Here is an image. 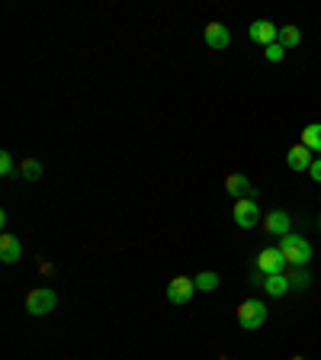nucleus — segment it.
I'll use <instances>...</instances> for the list:
<instances>
[{
	"instance_id": "4be33fe9",
	"label": "nucleus",
	"mask_w": 321,
	"mask_h": 360,
	"mask_svg": "<svg viewBox=\"0 0 321 360\" xmlns=\"http://www.w3.org/2000/svg\"><path fill=\"white\" fill-rule=\"evenodd\" d=\"M292 360H306V357H292Z\"/></svg>"
},
{
	"instance_id": "9b49d317",
	"label": "nucleus",
	"mask_w": 321,
	"mask_h": 360,
	"mask_svg": "<svg viewBox=\"0 0 321 360\" xmlns=\"http://www.w3.org/2000/svg\"><path fill=\"white\" fill-rule=\"evenodd\" d=\"M312 152H308L306 145H302V142H299V145H292L289 152H286V164H289V171H308L312 168Z\"/></svg>"
},
{
	"instance_id": "6e6552de",
	"label": "nucleus",
	"mask_w": 321,
	"mask_h": 360,
	"mask_svg": "<svg viewBox=\"0 0 321 360\" xmlns=\"http://www.w3.org/2000/svg\"><path fill=\"white\" fill-rule=\"evenodd\" d=\"M257 270H260L264 276L283 274V270H286V258L280 254V248H264V251L257 254Z\"/></svg>"
},
{
	"instance_id": "ddd939ff",
	"label": "nucleus",
	"mask_w": 321,
	"mask_h": 360,
	"mask_svg": "<svg viewBox=\"0 0 321 360\" xmlns=\"http://www.w3.org/2000/svg\"><path fill=\"white\" fill-rule=\"evenodd\" d=\"M225 190H228L235 199H241V196H251L254 187H251V180H247L245 174H228L225 177Z\"/></svg>"
},
{
	"instance_id": "f257e3e1",
	"label": "nucleus",
	"mask_w": 321,
	"mask_h": 360,
	"mask_svg": "<svg viewBox=\"0 0 321 360\" xmlns=\"http://www.w3.org/2000/svg\"><path fill=\"white\" fill-rule=\"evenodd\" d=\"M280 254H283L286 264H292V267H306V264L312 261V245H308L302 235L289 232V235L280 238Z\"/></svg>"
},
{
	"instance_id": "1a4fd4ad",
	"label": "nucleus",
	"mask_w": 321,
	"mask_h": 360,
	"mask_svg": "<svg viewBox=\"0 0 321 360\" xmlns=\"http://www.w3.org/2000/svg\"><path fill=\"white\" fill-rule=\"evenodd\" d=\"M203 39H206V46H209V48L222 52V48H228L231 32H228V26H222V23H209V26H206V32H203Z\"/></svg>"
},
{
	"instance_id": "a211bd4d",
	"label": "nucleus",
	"mask_w": 321,
	"mask_h": 360,
	"mask_svg": "<svg viewBox=\"0 0 321 360\" xmlns=\"http://www.w3.org/2000/svg\"><path fill=\"white\" fill-rule=\"evenodd\" d=\"M20 174H23L26 180H39V177H42V164H39L36 158H23V161H20Z\"/></svg>"
},
{
	"instance_id": "412c9836",
	"label": "nucleus",
	"mask_w": 321,
	"mask_h": 360,
	"mask_svg": "<svg viewBox=\"0 0 321 360\" xmlns=\"http://www.w3.org/2000/svg\"><path fill=\"white\" fill-rule=\"evenodd\" d=\"M308 177H312L315 184H321V158H315L312 168H308Z\"/></svg>"
},
{
	"instance_id": "6ab92c4d",
	"label": "nucleus",
	"mask_w": 321,
	"mask_h": 360,
	"mask_svg": "<svg viewBox=\"0 0 321 360\" xmlns=\"http://www.w3.org/2000/svg\"><path fill=\"white\" fill-rule=\"evenodd\" d=\"M0 174L4 177H13L16 174V161L10 152H0Z\"/></svg>"
},
{
	"instance_id": "20e7f679",
	"label": "nucleus",
	"mask_w": 321,
	"mask_h": 360,
	"mask_svg": "<svg viewBox=\"0 0 321 360\" xmlns=\"http://www.w3.org/2000/svg\"><path fill=\"white\" fill-rule=\"evenodd\" d=\"M55 306H58V296H55V290H48V286H36V290H29V296H26V312L29 315H48Z\"/></svg>"
},
{
	"instance_id": "aec40b11",
	"label": "nucleus",
	"mask_w": 321,
	"mask_h": 360,
	"mask_svg": "<svg viewBox=\"0 0 321 360\" xmlns=\"http://www.w3.org/2000/svg\"><path fill=\"white\" fill-rule=\"evenodd\" d=\"M264 55H267V62H283L286 48L280 46V42H273V46H267V48H264Z\"/></svg>"
},
{
	"instance_id": "9d476101",
	"label": "nucleus",
	"mask_w": 321,
	"mask_h": 360,
	"mask_svg": "<svg viewBox=\"0 0 321 360\" xmlns=\"http://www.w3.org/2000/svg\"><path fill=\"white\" fill-rule=\"evenodd\" d=\"M20 258H23V245H20V238L10 235V232H4V235H0V261L16 264Z\"/></svg>"
},
{
	"instance_id": "f8f14e48",
	"label": "nucleus",
	"mask_w": 321,
	"mask_h": 360,
	"mask_svg": "<svg viewBox=\"0 0 321 360\" xmlns=\"http://www.w3.org/2000/svg\"><path fill=\"white\" fill-rule=\"evenodd\" d=\"M264 293H267V296H286V293L292 290L289 286V276L286 274H270V276H264Z\"/></svg>"
},
{
	"instance_id": "39448f33",
	"label": "nucleus",
	"mask_w": 321,
	"mask_h": 360,
	"mask_svg": "<svg viewBox=\"0 0 321 360\" xmlns=\"http://www.w3.org/2000/svg\"><path fill=\"white\" fill-rule=\"evenodd\" d=\"M260 225H264V232L273 235V238H283V235L292 232V219H289V213H283V209H270Z\"/></svg>"
},
{
	"instance_id": "0eeeda50",
	"label": "nucleus",
	"mask_w": 321,
	"mask_h": 360,
	"mask_svg": "<svg viewBox=\"0 0 321 360\" xmlns=\"http://www.w3.org/2000/svg\"><path fill=\"white\" fill-rule=\"evenodd\" d=\"M247 36H251V42H257V46H273L276 36H280V26L270 23V20H254L251 26H247Z\"/></svg>"
},
{
	"instance_id": "2eb2a0df",
	"label": "nucleus",
	"mask_w": 321,
	"mask_h": 360,
	"mask_svg": "<svg viewBox=\"0 0 321 360\" xmlns=\"http://www.w3.org/2000/svg\"><path fill=\"white\" fill-rule=\"evenodd\" d=\"M276 42L283 48H296L299 42H302V32H299V26H280V36H276Z\"/></svg>"
},
{
	"instance_id": "423d86ee",
	"label": "nucleus",
	"mask_w": 321,
	"mask_h": 360,
	"mask_svg": "<svg viewBox=\"0 0 321 360\" xmlns=\"http://www.w3.org/2000/svg\"><path fill=\"white\" fill-rule=\"evenodd\" d=\"M193 293H196V284H193V276H174L168 284V299L174 302V306H186L193 299Z\"/></svg>"
},
{
	"instance_id": "5701e85b",
	"label": "nucleus",
	"mask_w": 321,
	"mask_h": 360,
	"mask_svg": "<svg viewBox=\"0 0 321 360\" xmlns=\"http://www.w3.org/2000/svg\"><path fill=\"white\" fill-rule=\"evenodd\" d=\"M318 229H321V219H318Z\"/></svg>"
},
{
	"instance_id": "f03ea898",
	"label": "nucleus",
	"mask_w": 321,
	"mask_h": 360,
	"mask_svg": "<svg viewBox=\"0 0 321 360\" xmlns=\"http://www.w3.org/2000/svg\"><path fill=\"white\" fill-rule=\"evenodd\" d=\"M264 322H267V306H264L260 299H245V302L238 306V325L245 331H257Z\"/></svg>"
},
{
	"instance_id": "4468645a",
	"label": "nucleus",
	"mask_w": 321,
	"mask_h": 360,
	"mask_svg": "<svg viewBox=\"0 0 321 360\" xmlns=\"http://www.w3.org/2000/svg\"><path fill=\"white\" fill-rule=\"evenodd\" d=\"M302 145L308 148L312 154H318L321 158V123H312L302 129Z\"/></svg>"
},
{
	"instance_id": "7ed1b4c3",
	"label": "nucleus",
	"mask_w": 321,
	"mask_h": 360,
	"mask_svg": "<svg viewBox=\"0 0 321 360\" xmlns=\"http://www.w3.org/2000/svg\"><path fill=\"white\" fill-rule=\"evenodd\" d=\"M231 215H235V222L241 225V229H254L257 222H264V215H260L257 199H251V196L235 199V206H231Z\"/></svg>"
},
{
	"instance_id": "dca6fc26",
	"label": "nucleus",
	"mask_w": 321,
	"mask_h": 360,
	"mask_svg": "<svg viewBox=\"0 0 321 360\" xmlns=\"http://www.w3.org/2000/svg\"><path fill=\"white\" fill-rule=\"evenodd\" d=\"M193 284H196L199 293H212L215 286H219V274H215V270H203V274L193 276Z\"/></svg>"
},
{
	"instance_id": "f3484780",
	"label": "nucleus",
	"mask_w": 321,
	"mask_h": 360,
	"mask_svg": "<svg viewBox=\"0 0 321 360\" xmlns=\"http://www.w3.org/2000/svg\"><path fill=\"white\" fill-rule=\"evenodd\" d=\"M289 276V286L292 290H308V284H312V274H308L306 267H296L292 274H286Z\"/></svg>"
}]
</instances>
